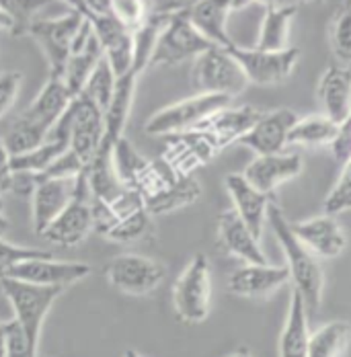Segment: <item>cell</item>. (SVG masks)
Masks as SVG:
<instances>
[{
    "instance_id": "1",
    "label": "cell",
    "mask_w": 351,
    "mask_h": 357,
    "mask_svg": "<svg viewBox=\"0 0 351 357\" xmlns=\"http://www.w3.org/2000/svg\"><path fill=\"white\" fill-rule=\"evenodd\" d=\"M74 97L62 78H50L36 101L25 109L4 132L2 142L10 156L31 152L45 144L50 132L70 107Z\"/></svg>"
},
{
    "instance_id": "2",
    "label": "cell",
    "mask_w": 351,
    "mask_h": 357,
    "mask_svg": "<svg viewBox=\"0 0 351 357\" xmlns=\"http://www.w3.org/2000/svg\"><path fill=\"white\" fill-rule=\"evenodd\" d=\"M267 220L271 230L276 232L280 241L281 249L287 257V269H290V280H294L296 291L302 296L306 312L315 314L320 306V294H322V271L311 250L306 249L296 234L292 232V224L285 220V215L276 204L269 206Z\"/></svg>"
},
{
    "instance_id": "3",
    "label": "cell",
    "mask_w": 351,
    "mask_h": 357,
    "mask_svg": "<svg viewBox=\"0 0 351 357\" xmlns=\"http://www.w3.org/2000/svg\"><path fill=\"white\" fill-rule=\"evenodd\" d=\"M72 6L91 23L93 33L101 43L107 62L117 78L132 72L134 64V31L128 29L111 8V2H72Z\"/></svg>"
},
{
    "instance_id": "4",
    "label": "cell",
    "mask_w": 351,
    "mask_h": 357,
    "mask_svg": "<svg viewBox=\"0 0 351 357\" xmlns=\"http://www.w3.org/2000/svg\"><path fill=\"white\" fill-rule=\"evenodd\" d=\"M2 294L13 306L15 321L23 328L27 341L31 343L33 349H39V337H41V326L52 308V304L62 296L64 289L60 287H41L23 284L17 280L2 278L0 280Z\"/></svg>"
},
{
    "instance_id": "5",
    "label": "cell",
    "mask_w": 351,
    "mask_h": 357,
    "mask_svg": "<svg viewBox=\"0 0 351 357\" xmlns=\"http://www.w3.org/2000/svg\"><path fill=\"white\" fill-rule=\"evenodd\" d=\"M84 23V17L70 8L68 13L54 17V19H36L27 31L43 50L47 64H50V78H62L64 68L68 64L72 54L74 39L78 36L80 27Z\"/></svg>"
},
{
    "instance_id": "6",
    "label": "cell",
    "mask_w": 351,
    "mask_h": 357,
    "mask_svg": "<svg viewBox=\"0 0 351 357\" xmlns=\"http://www.w3.org/2000/svg\"><path fill=\"white\" fill-rule=\"evenodd\" d=\"M191 6V4H189ZM189 6L171 13L167 27L158 37L150 66H171L187 58H200L211 50L210 41L202 36L189 21Z\"/></svg>"
},
{
    "instance_id": "7",
    "label": "cell",
    "mask_w": 351,
    "mask_h": 357,
    "mask_svg": "<svg viewBox=\"0 0 351 357\" xmlns=\"http://www.w3.org/2000/svg\"><path fill=\"white\" fill-rule=\"evenodd\" d=\"M230 103V97L224 95H197L185 101H179L171 107L160 109L146 121V132L150 136H165L177 132H189L216 113L224 111Z\"/></svg>"
},
{
    "instance_id": "8",
    "label": "cell",
    "mask_w": 351,
    "mask_h": 357,
    "mask_svg": "<svg viewBox=\"0 0 351 357\" xmlns=\"http://www.w3.org/2000/svg\"><path fill=\"white\" fill-rule=\"evenodd\" d=\"M248 84L241 64L224 47H211L202 54L193 66V86L202 95H224L234 97Z\"/></svg>"
},
{
    "instance_id": "9",
    "label": "cell",
    "mask_w": 351,
    "mask_h": 357,
    "mask_svg": "<svg viewBox=\"0 0 351 357\" xmlns=\"http://www.w3.org/2000/svg\"><path fill=\"white\" fill-rule=\"evenodd\" d=\"M210 261L204 255H195L177 280L173 291V304L179 319L193 324L202 322L210 312Z\"/></svg>"
},
{
    "instance_id": "10",
    "label": "cell",
    "mask_w": 351,
    "mask_h": 357,
    "mask_svg": "<svg viewBox=\"0 0 351 357\" xmlns=\"http://www.w3.org/2000/svg\"><path fill=\"white\" fill-rule=\"evenodd\" d=\"M93 228H95V220H93L91 191H89V181H87V171H84L78 175V191H76L74 202L45 228L41 236L58 247L70 249V247L80 245Z\"/></svg>"
},
{
    "instance_id": "11",
    "label": "cell",
    "mask_w": 351,
    "mask_h": 357,
    "mask_svg": "<svg viewBox=\"0 0 351 357\" xmlns=\"http://www.w3.org/2000/svg\"><path fill=\"white\" fill-rule=\"evenodd\" d=\"M89 273H91V267L87 263L37 257V259H27V261L17 263L6 278L23 282V284H31V286L66 289L78 284L80 280H84Z\"/></svg>"
},
{
    "instance_id": "12",
    "label": "cell",
    "mask_w": 351,
    "mask_h": 357,
    "mask_svg": "<svg viewBox=\"0 0 351 357\" xmlns=\"http://www.w3.org/2000/svg\"><path fill=\"white\" fill-rule=\"evenodd\" d=\"M109 284L130 296H146L165 280V267L142 255H119L105 269Z\"/></svg>"
},
{
    "instance_id": "13",
    "label": "cell",
    "mask_w": 351,
    "mask_h": 357,
    "mask_svg": "<svg viewBox=\"0 0 351 357\" xmlns=\"http://www.w3.org/2000/svg\"><path fill=\"white\" fill-rule=\"evenodd\" d=\"M103 134H105V113L93 101L78 95L74 99L70 152L84 169H89L97 158V152L103 142Z\"/></svg>"
},
{
    "instance_id": "14",
    "label": "cell",
    "mask_w": 351,
    "mask_h": 357,
    "mask_svg": "<svg viewBox=\"0 0 351 357\" xmlns=\"http://www.w3.org/2000/svg\"><path fill=\"white\" fill-rule=\"evenodd\" d=\"M241 64L246 80L255 84H276L285 80L300 60V50L287 47L283 52H259L232 45L228 50Z\"/></svg>"
},
{
    "instance_id": "15",
    "label": "cell",
    "mask_w": 351,
    "mask_h": 357,
    "mask_svg": "<svg viewBox=\"0 0 351 357\" xmlns=\"http://www.w3.org/2000/svg\"><path fill=\"white\" fill-rule=\"evenodd\" d=\"M76 191H78V177L39 175L36 191L31 195V222H33V230L39 236L74 202Z\"/></svg>"
},
{
    "instance_id": "16",
    "label": "cell",
    "mask_w": 351,
    "mask_h": 357,
    "mask_svg": "<svg viewBox=\"0 0 351 357\" xmlns=\"http://www.w3.org/2000/svg\"><path fill=\"white\" fill-rule=\"evenodd\" d=\"M105 58L103 50H101V43L97 41V37L93 33V27L91 23L84 19L78 36L74 39V45H72V54L68 58V64L64 68V84L66 89L70 91L72 97H78L87 84V80L91 78V74L95 72V68L99 66V62Z\"/></svg>"
},
{
    "instance_id": "17",
    "label": "cell",
    "mask_w": 351,
    "mask_h": 357,
    "mask_svg": "<svg viewBox=\"0 0 351 357\" xmlns=\"http://www.w3.org/2000/svg\"><path fill=\"white\" fill-rule=\"evenodd\" d=\"M298 123V117L290 109H280L269 115H263L239 142L255 150L259 156L281 154V148L287 142V134Z\"/></svg>"
},
{
    "instance_id": "18",
    "label": "cell",
    "mask_w": 351,
    "mask_h": 357,
    "mask_svg": "<svg viewBox=\"0 0 351 357\" xmlns=\"http://www.w3.org/2000/svg\"><path fill=\"white\" fill-rule=\"evenodd\" d=\"M136 80H138V74L134 70L128 72L121 78H117L111 105L105 111V134H103L101 148L97 152L101 156H113L115 146L124 138V130H126V123H128V117H130V111H132Z\"/></svg>"
},
{
    "instance_id": "19",
    "label": "cell",
    "mask_w": 351,
    "mask_h": 357,
    "mask_svg": "<svg viewBox=\"0 0 351 357\" xmlns=\"http://www.w3.org/2000/svg\"><path fill=\"white\" fill-rule=\"evenodd\" d=\"M302 173V156L300 154H274L259 156L246 167L243 177L261 193H271L280 183L294 178Z\"/></svg>"
},
{
    "instance_id": "20",
    "label": "cell",
    "mask_w": 351,
    "mask_h": 357,
    "mask_svg": "<svg viewBox=\"0 0 351 357\" xmlns=\"http://www.w3.org/2000/svg\"><path fill=\"white\" fill-rule=\"evenodd\" d=\"M292 232L304 247L322 257H337L348 247V238L341 226L331 215H320L300 224H292Z\"/></svg>"
},
{
    "instance_id": "21",
    "label": "cell",
    "mask_w": 351,
    "mask_h": 357,
    "mask_svg": "<svg viewBox=\"0 0 351 357\" xmlns=\"http://www.w3.org/2000/svg\"><path fill=\"white\" fill-rule=\"evenodd\" d=\"M226 187L232 195V202L237 206V214L248 226V230L255 234V238H261L263 224L267 218V210L271 206V197L267 193L257 191L243 175H228Z\"/></svg>"
},
{
    "instance_id": "22",
    "label": "cell",
    "mask_w": 351,
    "mask_h": 357,
    "mask_svg": "<svg viewBox=\"0 0 351 357\" xmlns=\"http://www.w3.org/2000/svg\"><path fill=\"white\" fill-rule=\"evenodd\" d=\"M290 280L287 267H274V265H246L234 271L228 280L230 291L245 296V298H265L274 294L280 286Z\"/></svg>"
},
{
    "instance_id": "23",
    "label": "cell",
    "mask_w": 351,
    "mask_h": 357,
    "mask_svg": "<svg viewBox=\"0 0 351 357\" xmlns=\"http://www.w3.org/2000/svg\"><path fill=\"white\" fill-rule=\"evenodd\" d=\"M220 243L230 255L246 261L248 265H267V259L259 247V241L248 230L237 210L220 215Z\"/></svg>"
},
{
    "instance_id": "24",
    "label": "cell",
    "mask_w": 351,
    "mask_h": 357,
    "mask_svg": "<svg viewBox=\"0 0 351 357\" xmlns=\"http://www.w3.org/2000/svg\"><path fill=\"white\" fill-rule=\"evenodd\" d=\"M327 117L343 126L351 115V70L345 66H331L324 72L318 89Z\"/></svg>"
},
{
    "instance_id": "25",
    "label": "cell",
    "mask_w": 351,
    "mask_h": 357,
    "mask_svg": "<svg viewBox=\"0 0 351 357\" xmlns=\"http://www.w3.org/2000/svg\"><path fill=\"white\" fill-rule=\"evenodd\" d=\"M234 2H218V0H202L189 6V21L193 27L216 47L230 50L234 43L226 31V19Z\"/></svg>"
},
{
    "instance_id": "26",
    "label": "cell",
    "mask_w": 351,
    "mask_h": 357,
    "mask_svg": "<svg viewBox=\"0 0 351 357\" xmlns=\"http://www.w3.org/2000/svg\"><path fill=\"white\" fill-rule=\"evenodd\" d=\"M308 312L302 296L294 289L287 322L283 326L280 339V357H308Z\"/></svg>"
},
{
    "instance_id": "27",
    "label": "cell",
    "mask_w": 351,
    "mask_h": 357,
    "mask_svg": "<svg viewBox=\"0 0 351 357\" xmlns=\"http://www.w3.org/2000/svg\"><path fill=\"white\" fill-rule=\"evenodd\" d=\"M200 195V183L191 177L173 178L165 185H160L152 195L144 199V206L148 214H165L175 208L187 206Z\"/></svg>"
},
{
    "instance_id": "28",
    "label": "cell",
    "mask_w": 351,
    "mask_h": 357,
    "mask_svg": "<svg viewBox=\"0 0 351 357\" xmlns=\"http://www.w3.org/2000/svg\"><path fill=\"white\" fill-rule=\"evenodd\" d=\"M298 6L296 4H287V6H269L263 23H261V31L257 39V47L259 52H283L287 50V29H290V21L294 19Z\"/></svg>"
},
{
    "instance_id": "29",
    "label": "cell",
    "mask_w": 351,
    "mask_h": 357,
    "mask_svg": "<svg viewBox=\"0 0 351 357\" xmlns=\"http://www.w3.org/2000/svg\"><path fill=\"white\" fill-rule=\"evenodd\" d=\"M113 169H115L117 178L121 181L124 187L140 193L144 181L150 175L152 165L148 160H144L136 152V148L126 138H121L113 150Z\"/></svg>"
},
{
    "instance_id": "30",
    "label": "cell",
    "mask_w": 351,
    "mask_h": 357,
    "mask_svg": "<svg viewBox=\"0 0 351 357\" xmlns=\"http://www.w3.org/2000/svg\"><path fill=\"white\" fill-rule=\"evenodd\" d=\"M70 150V144L64 140L47 138L39 148L10 156V173H29V175H45L58 158H62Z\"/></svg>"
},
{
    "instance_id": "31",
    "label": "cell",
    "mask_w": 351,
    "mask_h": 357,
    "mask_svg": "<svg viewBox=\"0 0 351 357\" xmlns=\"http://www.w3.org/2000/svg\"><path fill=\"white\" fill-rule=\"evenodd\" d=\"M169 17H171V13H156V15L144 19L140 27L134 29V64H132V70L138 76L144 68L150 66L158 37L163 33V29L167 27Z\"/></svg>"
},
{
    "instance_id": "32",
    "label": "cell",
    "mask_w": 351,
    "mask_h": 357,
    "mask_svg": "<svg viewBox=\"0 0 351 357\" xmlns=\"http://www.w3.org/2000/svg\"><path fill=\"white\" fill-rule=\"evenodd\" d=\"M351 341V324L335 321L311 335L308 357H341Z\"/></svg>"
},
{
    "instance_id": "33",
    "label": "cell",
    "mask_w": 351,
    "mask_h": 357,
    "mask_svg": "<svg viewBox=\"0 0 351 357\" xmlns=\"http://www.w3.org/2000/svg\"><path fill=\"white\" fill-rule=\"evenodd\" d=\"M339 136V126L329 117L313 115L306 119H298V123L287 134V142L304 144V146H322L333 144Z\"/></svg>"
},
{
    "instance_id": "34",
    "label": "cell",
    "mask_w": 351,
    "mask_h": 357,
    "mask_svg": "<svg viewBox=\"0 0 351 357\" xmlns=\"http://www.w3.org/2000/svg\"><path fill=\"white\" fill-rule=\"evenodd\" d=\"M263 115L251 107H243L239 111H220L211 119V132L222 140L230 142L234 138H243L246 132L261 119Z\"/></svg>"
},
{
    "instance_id": "35",
    "label": "cell",
    "mask_w": 351,
    "mask_h": 357,
    "mask_svg": "<svg viewBox=\"0 0 351 357\" xmlns=\"http://www.w3.org/2000/svg\"><path fill=\"white\" fill-rule=\"evenodd\" d=\"M115 84H117V76L113 74V68L107 62V58H103L99 62V66L95 68V72L91 74V78L87 80V84H84L80 95L87 97L89 101H93L97 107L105 113L109 105H111V99H113V93H115Z\"/></svg>"
},
{
    "instance_id": "36",
    "label": "cell",
    "mask_w": 351,
    "mask_h": 357,
    "mask_svg": "<svg viewBox=\"0 0 351 357\" xmlns=\"http://www.w3.org/2000/svg\"><path fill=\"white\" fill-rule=\"evenodd\" d=\"M150 228V218H148V210L144 208L136 214L128 215L124 220H119L115 224V228L107 234L109 241H117V243H130V241H138L142 238Z\"/></svg>"
},
{
    "instance_id": "37",
    "label": "cell",
    "mask_w": 351,
    "mask_h": 357,
    "mask_svg": "<svg viewBox=\"0 0 351 357\" xmlns=\"http://www.w3.org/2000/svg\"><path fill=\"white\" fill-rule=\"evenodd\" d=\"M0 4L8 10V15L15 21V36H25L31 27V23L36 21L33 15L41 6H45L47 2H31V0H0Z\"/></svg>"
},
{
    "instance_id": "38",
    "label": "cell",
    "mask_w": 351,
    "mask_h": 357,
    "mask_svg": "<svg viewBox=\"0 0 351 357\" xmlns=\"http://www.w3.org/2000/svg\"><path fill=\"white\" fill-rule=\"evenodd\" d=\"M331 45L339 60L351 62V2L345 4V8L339 13V17L335 21Z\"/></svg>"
},
{
    "instance_id": "39",
    "label": "cell",
    "mask_w": 351,
    "mask_h": 357,
    "mask_svg": "<svg viewBox=\"0 0 351 357\" xmlns=\"http://www.w3.org/2000/svg\"><path fill=\"white\" fill-rule=\"evenodd\" d=\"M351 210V160L345 162V169L339 177V183L335 185V189L329 193L327 202H324V212L327 215H337L341 212Z\"/></svg>"
},
{
    "instance_id": "40",
    "label": "cell",
    "mask_w": 351,
    "mask_h": 357,
    "mask_svg": "<svg viewBox=\"0 0 351 357\" xmlns=\"http://www.w3.org/2000/svg\"><path fill=\"white\" fill-rule=\"evenodd\" d=\"M37 257H52V255L45 250L25 249V247L10 245L6 241H0V280L6 278L17 263L27 261V259H37Z\"/></svg>"
},
{
    "instance_id": "41",
    "label": "cell",
    "mask_w": 351,
    "mask_h": 357,
    "mask_svg": "<svg viewBox=\"0 0 351 357\" xmlns=\"http://www.w3.org/2000/svg\"><path fill=\"white\" fill-rule=\"evenodd\" d=\"M23 84L21 72H2L0 74V119L15 105Z\"/></svg>"
},
{
    "instance_id": "42",
    "label": "cell",
    "mask_w": 351,
    "mask_h": 357,
    "mask_svg": "<svg viewBox=\"0 0 351 357\" xmlns=\"http://www.w3.org/2000/svg\"><path fill=\"white\" fill-rule=\"evenodd\" d=\"M113 15L128 27V29H138L144 23V2L138 0H115L111 2Z\"/></svg>"
},
{
    "instance_id": "43",
    "label": "cell",
    "mask_w": 351,
    "mask_h": 357,
    "mask_svg": "<svg viewBox=\"0 0 351 357\" xmlns=\"http://www.w3.org/2000/svg\"><path fill=\"white\" fill-rule=\"evenodd\" d=\"M333 152H335V158L343 165L351 160V115L343 126H339V136L333 142Z\"/></svg>"
},
{
    "instance_id": "44",
    "label": "cell",
    "mask_w": 351,
    "mask_h": 357,
    "mask_svg": "<svg viewBox=\"0 0 351 357\" xmlns=\"http://www.w3.org/2000/svg\"><path fill=\"white\" fill-rule=\"evenodd\" d=\"M8 177H10V154H8L6 146L0 138V191H2V187H4Z\"/></svg>"
},
{
    "instance_id": "45",
    "label": "cell",
    "mask_w": 351,
    "mask_h": 357,
    "mask_svg": "<svg viewBox=\"0 0 351 357\" xmlns=\"http://www.w3.org/2000/svg\"><path fill=\"white\" fill-rule=\"evenodd\" d=\"M0 31H10V33L15 31V21L2 4H0Z\"/></svg>"
},
{
    "instance_id": "46",
    "label": "cell",
    "mask_w": 351,
    "mask_h": 357,
    "mask_svg": "<svg viewBox=\"0 0 351 357\" xmlns=\"http://www.w3.org/2000/svg\"><path fill=\"white\" fill-rule=\"evenodd\" d=\"M0 357H6V331H4V322H0Z\"/></svg>"
},
{
    "instance_id": "47",
    "label": "cell",
    "mask_w": 351,
    "mask_h": 357,
    "mask_svg": "<svg viewBox=\"0 0 351 357\" xmlns=\"http://www.w3.org/2000/svg\"><path fill=\"white\" fill-rule=\"evenodd\" d=\"M8 226H10V224H8L6 215L0 212V241H2V236H4V234L8 232Z\"/></svg>"
},
{
    "instance_id": "48",
    "label": "cell",
    "mask_w": 351,
    "mask_h": 357,
    "mask_svg": "<svg viewBox=\"0 0 351 357\" xmlns=\"http://www.w3.org/2000/svg\"><path fill=\"white\" fill-rule=\"evenodd\" d=\"M228 357H251V356H248V351H246V349H241V351H237V354H232V356H228Z\"/></svg>"
},
{
    "instance_id": "49",
    "label": "cell",
    "mask_w": 351,
    "mask_h": 357,
    "mask_svg": "<svg viewBox=\"0 0 351 357\" xmlns=\"http://www.w3.org/2000/svg\"><path fill=\"white\" fill-rule=\"evenodd\" d=\"M124 357H142L138 351H134V349H128L126 354H124Z\"/></svg>"
},
{
    "instance_id": "50",
    "label": "cell",
    "mask_w": 351,
    "mask_h": 357,
    "mask_svg": "<svg viewBox=\"0 0 351 357\" xmlns=\"http://www.w3.org/2000/svg\"><path fill=\"white\" fill-rule=\"evenodd\" d=\"M2 193V191H0ZM0 212H2V199H0Z\"/></svg>"
}]
</instances>
